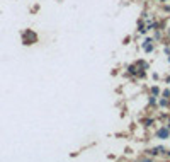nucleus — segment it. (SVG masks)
Here are the masks:
<instances>
[]
</instances>
